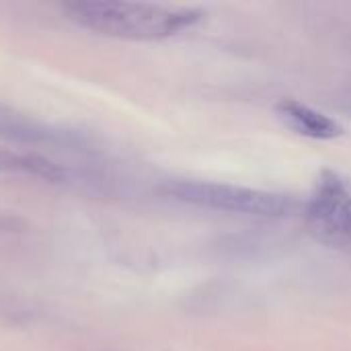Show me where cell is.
Here are the masks:
<instances>
[{
  "label": "cell",
  "instance_id": "obj_1",
  "mask_svg": "<svg viewBox=\"0 0 351 351\" xmlns=\"http://www.w3.org/2000/svg\"><path fill=\"white\" fill-rule=\"evenodd\" d=\"M62 10L82 29L132 41L167 39L193 27L202 19V10L197 8L146 2L80 0L66 2Z\"/></svg>",
  "mask_w": 351,
  "mask_h": 351
},
{
  "label": "cell",
  "instance_id": "obj_2",
  "mask_svg": "<svg viewBox=\"0 0 351 351\" xmlns=\"http://www.w3.org/2000/svg\"><path fill=\"white\" fill-rule=\"evenodd\" d=\"M165 193L183 204L259 218H284L296 208L294 199L284 193L212 181H175L165 187Z\"/></svg>",
  "mask_w": 351,
  "mask_h": 351
},
{
  "label": "cell",
  "instance_id": "obj_3",
  "mask_svg": "<svg viewBox=\"0 0 351 351\" xmlns=\"http://www.w3.org/2000/svg\"><path fill=\"white\" fill-rule=\"evenodd\" d=\"M306 226L327 247L351 243V189L335 171H323L306 204Z\"/></svg>",
  "mask_w": 351,
  "mask_h": 351
},
{
  "label": "cell",
  "instance_id": "obj_4",
  "mask_svg": "<svg viewBox=\"0 0 351 351\" xmlns=\"http://www.w3.org/2000/svg\"><path fill=\"white\" fill-rule=\"evenodd\" d=\"M278 117L296 134L313 140H333L343 134V128L337 119L329 117L323 111L313 109L294 99H284L276 107Z\"/></svg>",
  "mask_w": 351,
  "mask_h": 351
},
{
  "label": "cell",
  "instance_id": "obj_5",
  "mask_svg": "<svg viewBox=\"0 0 351 351\" xmlns=\"http://www.w3.org/2000/svg\"><path fill=\"white\" fill-rule=\"evenodd\" d=\"M0 136L25 144H66L72 136L0 105Z\"/></svg>",
  "mask_w": 351,
  "mask_h": 351
},
{
  "label": "cell",
  "instance_id": "obj_6",
  "mask_svg": "<svg viewBox=\"0 0 351 351\" xmlns=\"http://www.w3.org/2000/svg\"><path fill=\"white\" fill-rule=\"evenodd\" d=\"M0 171L25 173V175H33L51 183L66 179V171L58 167L56 162L37 154H21V152L6 150V148H0Z\"/></svg>",
  "mask_w": 351,
  "mask_h": 351
}]
</instances>
